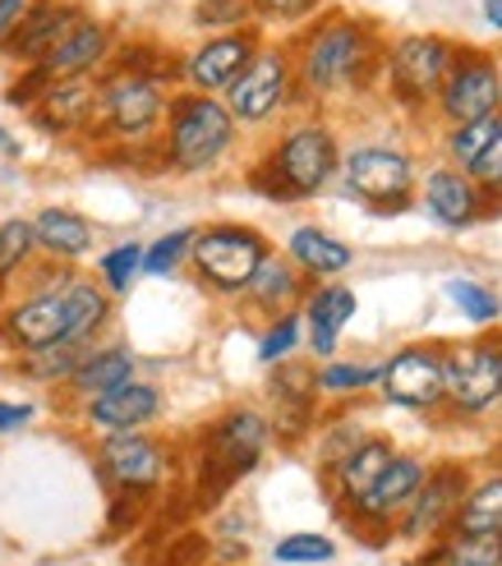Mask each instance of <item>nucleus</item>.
I'll use <instances>...</instances> for the list:
<instances>
[{
    "instance_id": "nucleus-15",
    "label": "nucleus",
    "mask_w": 502,
    "mask_h": 566,
    "mask_svg": "<svg viewBox=\"0 0 502 566\" xmlns=\"http://www.w3.org/2000/svg\"><path fill=\"white\" fill-rule=\"evenodd\" d=\"M97 465L121 493H153L166 479L171 457L148 433H106L97 447Z\"/></svg>"
},
{
    "instance_id": "nucleus-49",
    "label": "nucleus",
    "mask_w": 502,
    "mask_h": 566,
    "mask_svg": "<svg viewBox=\"0 0 502 566\" xmlns=\"http://www.w3.org/2000/svg\"><path fill=\"white\" fill-rule=\"evenodd\" d=\"M498 350H502V346H498Z\"/></svg>"
},
{
    "instance_id": "nucleus-6",
    "label": "nucleus",
    "mask_w": 502,
    "mask_h": 566,
    "mask_svg": "<svg viewBox=\"0 0 502 566\" xmlns=\"http://www.w3.org/2000/svg\"><path fill=\"white\" fill-rule=\"evenodd\" d=\"M268 253H272L268 240L259 231H249V226H208V231H194L189 263L212 291L240 295L249 286V276L263 268Z\"/></svg>"
},
{
    "instance_id": "nucleus-11",
    "label": "nucleus",
    "mask_w": 502,
    "mask_h": 566,
    "mask_svg": "<svg viewBox=\"0 0 502 566\" xmlns=\"http://www.w3.org/2000/svg\"><path fill=\"white\" fill-rule=\"evenodd\" d=\"M0 342L19 355H42L70 342V308L65 291H28L0 314Z\"/></svg>"
},
{
    "instance_id": "nucleus-33",
    "label": "nucleus",
    "mask_w": 502,
    "mask_h": 566,
    "mask_svg": "<svg viewBox=\"0 0 502 566\" xmlns=\"http://www.w3.org/2000/svg\"><path fill=\"white\" fill-rule=\"evenodd\" d=\"M442 291H448V300L461 308V314H466L470 323H498V318H502V300H498L489 286H480V281H470V276H452Z\"/></svg>"
},
{
    "instance_id": "nucleus-43",
    "label": "nucleus",
    "mask_w": 502,
    "mask_h": 566,
    "mask_svg": "<svg viewBox=\"0 0 502 566\" xmlns=\"http://www.w3.org/2000/svg\"><path fill=\"white\" fill-rule=\"evenodd\" d=\"M323 0H249V10L263 23H304Z\"/></svg>"
},
{
    "instance_id": "nucleus-37",
    "label": "nucleus",
    "mask_w": 502,
    "mask_h": 566,
    "mask_svg": "<svg viewBox=\"0 0 502 566\" xmlns=\"http://www.w3.org/2000/svg\"><path fill=\"white\" fill-rule=\"evenodd\" d=\"M378 382V369L374 364H323L314 387L327 391V396H355V391H365Z\"/></svg>"
},
{
    "instance_id": "nucleus-7",
    "label": "nucleus",
    "mask_w": 502,
    "mask_h": 566,
    "mask_svg": "<svg viewBox=\"0 0 502 566\" xmlns=\"http://www.w3.org/2000/svg\"><path fill=\"white\" fill-rule=\"evenodd\" d=\"M442 102V116L452 125H470V120H484V116H502V70L489 51L475 46H457L448 78L438 88Z\"/></svg>"
},
{
    "instance_id": "nucleus-25",
    "label": "nucleus",
    "mask_w": 502,
    "mask_h": 566,
    "mask_svg": "<svg viewBox=\"0 0 502 566\" xmlns=\"http://www.w3.org/2000/svg\"><path fill=\"white\" fill-rule=\"evenodd\" d=\"M286 253H291V263L310 276H337L351 268V244L318 231V226H295L286 240Z\"/></svg>"
},
{
    "instance_id": "nucleus-45",
    "label": "nucleus",
    "mask_w": 502,
    "mask_h": 566,
    "mask_svg": "<svg viewBox=\"0 0 502 566\" xmlns=\"http://www.w3.org/2000/svg\"><path fill=\"white\" fill-rule=\"evenodd\" d=\"M33 415H38V410L28 406V401H0V433H19Z\"/></svg>"
},
{
    "instance_id": "nucleus-20",
    "label": "nucleus",
    "mask_w": 502,
    "mask_h": 566,
    "mask_svg": "<svg viewBox=\"0 0 502 566\" xmlns=\"http://www.w3.org/2000/svg\"><path fill=\"white\" fill-rule=\"evenodd\" d=\"M106 55H111V28L88 14V19H79L61 42H55V51L38 70L46 78H83V74H93Z\"/></svg>"
},
{
    "instance_id": "nucleus-8",
    "label": "nucleus",
    "mask_w": 502,
    "mask_h": 566,
    "mask_svg": "<svg viewBox=\"0 0 502 566\" xmlns=\"http://www.w3.org/2000/svg\"><path fill=\"white\" fill-rule=\"evenodd\" d=\"M291 88H295L291 51L286 46H259L254 61H249L240 70V78L227 88V111L236 116V125H263L286 106Z\"/></svg>"
},
{
    "instance_id": "nucleus-17",
    "label": "nucleus",
    "mask_w": 502,
    "mask_h": 566,
    "mask_svg": "<svg viewBox=\"0 0 502 566\" xmlns=\"http://www.w3.org/2000/svg\"><path fill=\"white\" fill-rule=\"evenodd\" d=\"M157 415H161V391L153 382H134V378L83 401V419L102 433H144Z\"/></svg>"
},
{
    "instance_id": "nucleus-10",
    "label": "nucleus",
    "mask_w": 502,
    "mask_h": 566,
    "mask_svg": "<svg viewBox=\"0 0 502 566\" xmlns=\"http://www.w3.org/2000/svg\"><path fill=\"white\" fill-rule=\"evenodd\" d=\"M457 46L448 38H433V33H410L401 38L393 51H387V78H393V93L406 106H420L429 97H438L442 78H448Z\"/></svg>"
},
{
    "instance_id": "nucleus-24",
    "label": "nucleus",
    "mask_w": 502,
    "mask_h": 566,
    "mask_svg": "<svg viewBox=\"0 0 502 566\" xmlns=\"http://www.w3.org/2000/svg\"><path fill=\"white\" fill-rule=\"evenodd\" d=\"M33 240L38 249H46L51 259H83V253L93 249V226L88 217H79L70 208H42L33 217Z\"/></svg>"
},
{
    "instance_id": "nucleus-30",
    "label": "nucleus",
    "mask_w": 502,
    "mask_h": 566,
    "mask_svg": "<svg viewBox=\"0 0 502 566\" xmlns=\"http://www.w3.org/2000/svg\"><path fill=\"white\" fill-rule=\"evenodd\" d=\"M393 457H397L393 442H383V438H365V442H359L351 457H342L337 465H332V470H337L342 497H351V506H355L359 497L374 489V479L387 470V461H393Z\"/></svg>"
},
{
    "instance_id": "nucleus-19",
    "label": "nucleus",
    "mask_w": 502,
    "mask_h": 566,
    "mask_svg": "<svg viewBox=\"0 0 502 566\" xmlns=\"http://www.w3.org/2000/svg\"><path fill=\"white\" fill-rule=\"evenodd\" d=\"M461 493H466V470L461 465L425 470V484L410 497L406 516H401V534L425 539V534H433L438 525H448L457 516V506H461Z\"/></svg>"
},
{
    "instance_id": "nucleus-12",
    "label": "nucleus",
    "mask_w": 502,
    "mask_h": 566,
    "mask_svg": "<svg viewBox=\"0 0 502 566\" xmlns=\"http://www.w3.org/2000/svg\"><path fill=\"white\" fill-rule=\"evenodd\" d=\"M342 176H346V189L355 198H365L374 208H401V198H410V185H415V171H410V157L387 148V144H365V148H351L342 157Z\"/></svg>"
},
{
    "instance_id": "nucleus-26",
    "label": "nucleus",
    "mask_w": 502,
    "mask_h": 566,
    "mask_svg": "<svg viewBox=\"0 0 502 566\" xmlns=\"http://www.w3.org/2000/svg\"><path fill=\"white\" fill-rule=\"evenodd\" d=\"M134 378V355L125 346H102V350H88L79 359V369L70 374V391L83 396V401H93V396L111 391V387H121Z\"/></svg>"
},
{
    "instance_id": "nucleus-9",
    "label": "nucleus",
    "mask_w": 502,
    "mask_h": 566,
    "mask_svg": "<svg viewBox=\"0 0 502 566\" xmlns=\"http://www.w3.org/2000/svg\"><path fill=\"white\" fill-rule=\"evenodd\" d=\"M442 355V396L466 410L480 415L489 406L502 401V350L498 342H466V346H448Z\"/></svg>"
},
{
    "instance_id": "nucleus-39",
    "label": "nucleus",
    "mask_w": 502,
    "mask_h": 566,
    "mask_svg": "<svg viewBox=\"0 0 502 566\" xmlns=\"http://www.w3.org/2000/svg\"><path fill=\"white\" fill-rule=\"evenodd\" d=\"M442 557H448V566H502V530L498 534H457V544Z\"/></svg>"
},
{
    "instance_id": "nucleus-40",
    "label": "nucleus",
    "mask_w": 502,
    "mask_h": 566,
    "mask_svg": "<svg viewBox=\"0 0 502 566\" xmlns=\"http://www.w3.org/2000/svg\"><path fill=\"white\" fill-rule=\"evenodd\" d=\"M272 557L282 566H314V562L337 557V544L323 539V534H286V539L272 548Z\"/></svg>"
},
{
    "instance_id": "nucleus-3",
    "label": "nucleus",
    "mask_w": 502,
    "mask_h": 566,
    "mask_svg": "<svg viewBox=\"0 0 502 566\" xmlns=\"http://www.w3.org/2000/svg\"><path fill=\"white\" fill-rule=\"evenodd\" d=\"M236 144V116L227 102L208 93H180L166 102V144L161 157L180 176H203L231 153Z\"/></svg>"
},
{
    "instance_id": "nucleus-16",
    "label": "nucleus",
    "mask_w": 502,
    "mask_h": 566,
    "mask_svg": "<svg viewBox=\"0 0 502 566\" xmlns=\"http://www.w3.org/2000/svg\"><path fill=\"white\" fill-rule=\"evenodd\" d=\"M378 387L397 406L433 410L442 401V355L429 346H406L378 369Z\"/></svg>"
},
{
    "instance_id": "nucleus-46",
    "label": "nucleus",
    "mask_w": 502,
    "mask_h": 566,
    "mask_svg": "<svg viewBox=\"0 0 502 566\" xmlns=\"http://www.w3.org/2000/svg\"><path fill=\"white\" fill-rule=\"evenodd\" d=\"M23 10H28V0H0V42L10 38V28L19 23Z\"/></svg>"
},
{
    "instance_id": "nucleus-31",
    "label": "nucleus",
    "mask_w": 502,
    "mask_h": 566,
    "mask_svg": "<svg viewBox=\"0 0 502 566\" xmlns=\"http://www.w3.org/2000/svg\"><path fill=\"white\" fill-rule=\"evenodd\" d=\"M457 534H498L502 530V479H484L480 489H470L452 516Z\"/></svg>"
},
{
    "instance_id": "nucleus-14",
    "label": "nucleus",
    "mask_w": 502,
    "mask_h": 566,
    "mask_svg": "<svg viewBox=\"0 0 502 566\" xmlns=\"http://www.w3.org/2000/svg\"><path fill=\"white\" fill-rule=\"evenodd\" d=\"M79 19H88V10L74 6V0H28V10L10 28V38L0 42V55H10V61L23 70L42 65L55 51V42H61Z\"/></svg>"
},
{
    "instance_id": "nucleus-38",
    "label": "nucleus",
    "mask_w": 502,
    "mask_h": 566,
    "mask_svg": "<svg viewBox=\"0 0 502 566\" xmlns=\"http://www.w3.org/2000/svg\"><path fill=\"white\" fill-rule=\"evenodd\" d=\"M502 134V116H484V120H470V125H457L452 129V138H448V153L461 161V166H470L475 161L493 138Z\"/></svg>"
},
{
    "instance_id": "nucleus-47",
    "label": "nucleus",
    "mask_w": 502,
    "mask_h": 566,
    "mask_svg": "<svg viewBox=\"0 0 502 566\" xmlns=\"http://www.w3.org/2000/svg\"><path fill=\"white\" fill-rule=\"evenodd\" d=\"M484 19H489L493 28H502V0H484Z\"/></svg>"
},
{
    "instance_id": "nucleus-29",
    "label": "nucleus",
    "mask_w": 502,
    "mask_h": 566,
    "mask_svg": "<svg viewBox=\"0 0 502 566\" xmlns=\"http://www.w3.org/2000/svg\"><path fill=\"white\" fill-rule=\"evenodd\" d=\"M65 308H70V342L93 346V336L106 327L111 318V295L88 276H74L65 286Z\"/></svg>"
},
{
    "instance_id": "nucleus-32",
    "label": "nucleus",
    "mask_w": 502,
    "mask_h": 566,
    "mask_svg": "<svg viewBox=\"0 0 502 566\" xmlns=\"http://www.w3.org/2000/svg\"><path fill=\"white\" fill-rule=\"evenodd\" d=\"M138 268H144V244H116V249H106L102 253V263H97V286L106 295H125L129 291V281L138 276Z\"/></svg>"
},
{
    "instance_id": "nucleus-5",
    "label": "nucleus",
    "mask_w": 502,
    "mask_h": 566,
    "mask_svg": "<svg viewBox=\"0 0 502 566\" xmlns=\"http://www.w3.org/2000/svg\"><path fill=\"white\" fill-rule=\"evenodd\" d=\"M166 83L134 74V70H116L111 65L106 78H97V116L93 125L106 129V138H121V144H138L148 138L161 116H166Z\"/></svg>"
},
{
    "instance_id": "nucleus-21",
    "label": "nucleus",
    "mask_w": 502,
    "mask_h": 566,
    "mask_svg": "<svg viewBox=\"0 0 502 566\" xmlns=\"http://www.w3.org/2000/svg\"><path fill=\"white\" fill-rule=\"evenodd\" d=\"M425 484V461H415V457H393L387 461V470L374 479V489L359 497L351 512L355 516H365V521H387L393 512H406L410 497L420 493Z\"/></svg>"
},
{
    "instance_id": "nucleus-35",
    "label": "nucleus",
    "mask_w": 502,
    "mask_h": 566,
    "mask_svg": "<svg viewBox=\"0 0 502 566\" xmlns=\"http://www.w3.org/2000/svg\"><path fill=\"white\" fill-rule=\"evenodd\" d=\"M33 221H23V217H10V221H0V281H10L28 259H33Z\"/></svg>"
},
{
    "instance_id": "nucleus-44",
    "label": "nucleus",
    "mask_w": 502,
    "mask_h": 566,
    "mask_svg": "<svg viewBox=\"0 0 502 566\" xmlns=\"http://www.w3.org/2000/svg\"><path fill=\"white\" fill-rule=\"evenodd\" d=\"M466 176L475 180L484 193H502V134L493 138V144L466 166Z\"/></svg>"
},
{
    "instance_id": "nucleus-48",
    "label": "nucleus",
    "mask_w": 502,
    "mask_h": 566,
    "mask_svg": "<svg viewBox=\"0 0 502 566\" xmlns=\"http://www.w3.org/2000/svg\"><path fill=\"white\" fill-rule=\"evenodd\" d=\"M0 148H10V138H6V134H0Z\"/></svg>"
},
{
    "instance_id": "nucleus-4",
    "label": "nucleus",
    "mask_w": 502,
    "mask_h": 566,
    "mask_svg": "<svg viewBox=\"0 0 502 566\" xmlns=\"http://www.w3.org/2000/svg\"><path fill=\"white\" fill-rule=\"evenodd\" d=\"M268 438H272L268 415H259V410H231V415H221L212 429H208L203 457H199V502L212 506L240 474L254 470L259 457H263V447H268Z\"/></svg>"
},
{
    "instance_id": "nucleus-27",
    "label": "nucleus",
    "mask_w": 502,
    "mask_h": 566,
    "mask_svg": "<svg viewBox=\"0 0 502 566\" xmlns=\"http://www.w3.org/2000/svg\"><path fill=\"white\" fill-rule=\"evenodd\" d=\"M272 401H276V433L291 442L295 433L310 429V419H314V378L304 369H276Z\"/></svg>"
},
{
    "instance_id": "nucleus-28",
    "label": "nucleus",
    "mask_w": 502,
    "mask_h": 566,
    "mask_svg": "<svg viewBox=\"0 0 502 566\" xmlns=\"http://www.w3.org/2000/svg\"><path fill=\"white\" fill-rule=\"evenodd\" d=\"M249 304L263 308V314H282L286 304L300 300V268L291 259H276V253H268L263 268L249 276V286H244Z\"/></svg>"
},
{
    "instance_id": "nucleus-18",
    "label": "nucleus",
    "mask_w": 502,
    "mask_h": 566,
    "mask_svg": "<svg viewBox=\"0 0 502 566\" xmlns=\"http://www.w3.org/2000/svg\"><path fill=\"white\" fill-rule=\"evenodd\" d=\"M28 111H33L38 129H46V134L88 129L93 116H97V78L93 74H83V78H51L46 93Z\"/></svg>"
},
{
    "instance_id": "nucleus-1",
    "label": "nucleus",
    "mask_w": 502,
    "mask_h": 566,
    "mask_svg": "<svg viewBox=\"0 0 502 566\" xmlns=\"http://www.w3.org/2000/svg\"><path fill=\"white\" fill-rule=\"evenodd\" d=\"M387 65V46L378 42V28L355 14H323L295 46V78L300 88L318 97L359 93Z\"/></svg>"
},
{
    "instance_id": "nucleus-22",
    "label": "nucleus",
    "mask_w": 502,
    "mask_h": 566,
    "mask_svg": "<svg viewBox=\"0 0 502 566\" xmlns=\"http://www.w3.org/2000/svg\"><path fill=\"white\" fill-rule=\"evenodd\" d=\"M425 208L442 226H470L484 217V189L466 171H433L425 180Z\"/></svg>"
},
{
    "instance_id": "nucleus-23",
    "label": "nucleus",
    "mask_w": 502,
    "mask_h": 566,
    "mask_svg": "<svg viewBox=\"0 0 502 566\" xmlns=\"http://www.w3.org/2000/svg\"><path fill=\"white\" fill-rule=\"evenodd\" d=\"M351 318H355V291L337 286V281H327V286H318L310 300H304V327H310L314 355L327 359L332 350H337V336Z\"/></svg>"
},
{
    "instance_id": "nucleus-13",
    "label": "nucleus",
    "mask_w": 502,
    "mask_h": 566,
    "mask_svg": "<svg viewBox=\"0 0 502 566\" xmlns=\"http://www.w3.org/2000/svg\"><path fill=\"white\" fill-rule=\"evenodd\" d=\"M259 28L249 23V28H236V33H217L208 38L199 51H189L185 61H180V78L189 83V93H227L231 83L240 78V70L254 61V51H259Z\"/></svg>"
},
{
    "instance_id": "nucleus-2",
    "label": "nucleus",
    "mask_w": 502,
    "mask_h": 566,
    "mask_svg": "<svg viewBox=\"0 0 502 566\" xmlns=\"http://www.w3.org/2000/svg\"><path fill=\"white\" fill-rule=\"evenodd\" d=\"M337 166H342V153L332 129L300 125L249 171V189H259L272 203H300V198H314L337 176Z\"/></svg>"
},
{
    "instance_id": "nucleus-36",
    "label": "nucleus",
    "mask_w": 502,
    "mask_h": 566,
    "mask_svg": "<svg viewBox=\"0 0 502 566\" xmlns=\"http://www.w3.org/2000/svg\"><path fill=\"white\" fill-rule=\"evenodd\" d=\"M189 244H194V231H166L161 240H153L144 249V268L138 272H148V276H171L185 259H189Z\"/></svg>"
},
{
    "instance_id": "nucleus-41",
    "label": "nucleus",
    "mask_w": 502,
    "mask_h": 566,
    "mask_svg": "<svg viewBox=\"0 0 502 566\" xmlns=\"http://www.w3.org/2000/svg\"><path fill=\"white\" fill-rule=\"evenodd\" d=\"M194 23H199V28H217V33H236V28L254 23V10H249V0H199Z\"/></svg>"
},
{
    "instance_id": "nucleus-34",
    "label": "nucleus",
    "mask_w": 502,
    "mask_h": 566,
    "mask_svg": "<svg viewBox=\"0 0 502 566\" xmlns=\"http://www.w3.org/2000/svg\"><path fill=\"white\" fill-rule=\"evenodd\" d=\"M93 346H79V342H61L42 355H23V374H33L42 382H70V374L79 369V359L88 355Z\"/></svg>"
},
{
    "instance_id": "nucleus-42",
    "label": "nucleus",
    "mask_w": 502,
    "mask_h": 566,
    "mask_svg": "<svg viewBox=\"0 0 502 566\" xmlns=\"http://www.w3.org/2000/svg\"><path fill=\"white\" fill-rule=\"evenodd\" d=\"M295 346H300V318H295V314H282V318H276V323L263 332L259 359H263V364H282Z\"/></svg>"
}]
</instances>
